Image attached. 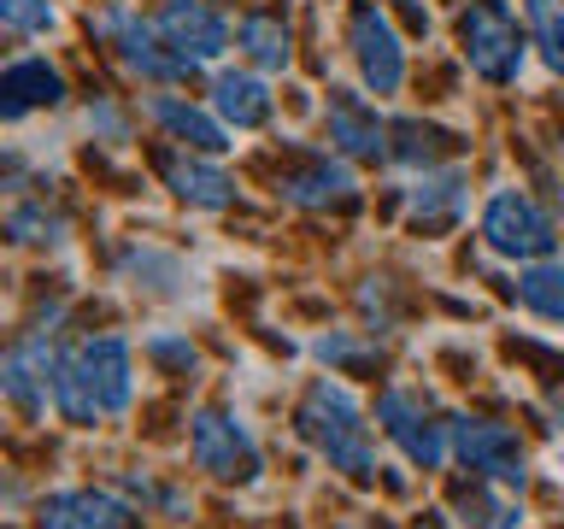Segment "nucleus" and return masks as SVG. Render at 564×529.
Masks as SVG:
<instances>
[{"label": "nucleus", "instance_id": "obj_16", "mask_svg": "<svg viewBox=\"0 0 564 529\" xmlns=\"http://www.w3.org/2000/svg\"><path fill=\"white\" fill-rule=\"evenodd\" d=\"M165 183L183 194L188 206H206V212L229 206V194H236V183H229L218 165H200V159H188V153H171L165 159Z\"/></svg>", "mask_w": 564, "mask_h": 529}, {"label": "nucleus", "instance_id": "obj_23", "mask_svg": "<svg viewBox=\"0 0 564 529\" xmlns=\"http://www.w3.org/2000/svg\"><path fill=\"white\" fill-rule=\"evenodd\" d=\"M7 229H12V241H59V236H65V224L47 218L42 206H12Z\"/></svg>", "mask_w": 564, "mask_h": 529}, {"label": "nucleus", "instance_id": "obj_5", "mask_svg": "<svg viewBox=\"0 0 564 529\" xmlns=\"http://www.w3.org/2000/svg\"><path fill=\"white\" fill-rule=\"evenodd\" d=\"M377 423L388 430V441L412 458V465L435 471L441 458H447V435H441V423L430 418V406H423L417 395H405V388H388V395L377 400Z\"/></svg>", "mask_w": 564, "mask_h": 529}, {"label": "nucleus", "instance_id": "obj_29", "mask_svg": "<svg viewBox=\"0 0 564 529\" xmlns=\"http://www.w3.org/2000/svg\"><path fill=\"white\" fill-rule=\"evenodd\" d=\"M417 529H441V523H417Z\"/></svg>", "mask_w": 564, "mask_h": 529}, {"label": "nucleus", "instance_id": "obj_24", "mask_svg": "<svg viewBox=\"0 0 564 529\" xmlns=\"http://www.w3.org/2000/svg\"><path fill=\"white\" fill-rule=\"evenodd\" d=\"M123 271H130V277H153L148 289H159V294H176V282H183V264L165 259V253H130V259H123Z\"/></svg>", "mask_w": 564, "mask_h": 529}, {"label": "nucleus", "instance_id": "obj_3", "mask_svg": "<svg viewBox=\"0 0 564 529\" xmlns=\"http://www.w3.org/2000/svg\"><path fill=\"white\" fill-rule=\"evenodd\" d=\"M458 42H465L470 71L488 83H511L523 71V35H518V24H511V12L500 0H476V7L458 18Z\"/></svg>", "mask_w": 564, "mask_h": 529}, {"label": "nucleus", "instance_id": "obj_26", "mask_svg": "<svg viewBox=\"0 0 564 529\" xmlns=\"http://www.w3.org/2000/svg\"><path fill=\"white\" fill-rule=\"evenodd\" d=\"M394 136H400V159H412V165H417V159H423V165H430V159H435V130H417V123H394Z\"/></svg>", "mask_w": 564, "mask_h": 529}, {"label": "nucleus", "instance_id": "obj_18", "mask_svg": "<svg viewBox=\"0 0 564 529\" xmlns=\"http://www.w3.org/2000/svg\"><path fill=\"white\" fill-rule=\"evenodd\" d=\"M212 95H218V112L236 123V130H253V123L271 118V95H264V83L247 77V71H224Z\"/></svg>", "mask_w": 564, "mask_h": 529}, {"label": "nucleus", "instance_id": "obj_6", "mask_svg": "<svg viewBox=\"0 0 564 529\" xmlns=\"http://www.w3.org/2000/svg\"><path fill=\"white\" fill-rule=\"evenodd\" d=\"M453 453L470 471L494 476V483H523V441L506 423H482V418H458L453 423Z\"/></svg>", "mask_w": 564, "mask_h": 529}, {"label": "nucleus", "instance_id": "obj_27", "mask_svg": "<svg viewBox=\"0 0 564 529\" xmlns=\"http://www.w3.org/2000/svg\"><path fill=\"white\" fill-rule=\"evenodd\" d=\"M465 506L482 511V529H518L523 523V511L511 506V500H488V494H476V500H465Z\"/></svg>", "mask_w": 564, "mask_h": 529}, {"label": "nucleus", "instance_id": "obj_13", "mask_svg": "<svg viewBox=\"0 0 564 529\" xmlns=\"http://www.w3.org/2000/svg\"><path fill=\"white\" fill-rule=\"evenodd\" d=\"M95 30H100V35H112V42L123 47V60H130L135 71H148V77H171V71H183V65H188V60H165V53L153 47V30L141 24L130 7H106V12L95 18Z\"/></svg>", "mask_w": 564, "mask_h": 529}, {"label": "nucleus", "instance_id": "obj_2", "mask_svg": "<svg viewBox=\"0 0 564 529\" xmlns=\"http://www.w3.org/2000/svg\"><path fill=\"white\" fill-rule=\"evenodd\" d=\"M294 423H300V435H306L335 471L359 476V483H365V476H377V453H370V435H365V412H359V400H352L341 382L317 377L312 395L300 400Z\"/></svg>", "mask_w": 564, "mask_h": 529}, {"label": "nucleus", "instance_id": "obj_19", "mask_svg": "<svg viewBox=\"0 0 564 529\" xmlns=\"http://www.w3.org/2000/svg\"><path fill=\"white\" fill-rule=\"evenodd\" d=\"M153 118L165 123L176 141H188V148H200V153H224V148H229L224 130H218V123H212L206 112H194V106L171 100V95H159V100H153Z\"/></svg>", "mask_w": 564, "mask_h": 529}, {"label": "nucleus", "instance_id": "obj_17", "mask_svg": "<svg viewBox=\"0 0 564 529\" xmlns=\"http://www.w3.org/2000/svg\"><path fill=\"white\" fill-rule=\"evenodd\" d=\"M458 212H465V171L423 176L417 194H412V218L423 229H447V224H458Z\"/></svg>", "mask_w": 564, "mask_h": 529}, {"label": "nucleus", "instance_id": "obj_22", "mask_svg": "<svg viewBox=\"0 0 564 529\" xmlns=\"http://www.w3.org/2000/svg\"><path fill=\"white\" fill-rule=\"evenodd\" d=\"M529 18H535V35H541L546 65L564 77V0H529Z\"/></svg>", "mask_w": 564, "mask_h": 529}, {"label": "nucleus", "instance_id": "obj_14", "mask_svg": "<svg viewBox=\"0 0 564 529\" xmlns=\"http://www.w3.org/2000/svg\"><path fill=\"white\" fill-rule=\"evenodd\" d=\"M0 112L7 118H24V112H35V106H53L65 95V83H59V71H53L47 60H18V65H7V77H0Z\"/></svg>", "mask_w": 564, "mask_h": 529}, {"label": "nucleus", "instance_id": "obj_11", "mask_svg": "<svg viewBox=\"0 0 564 529\" xmlns=\"http://www.w3.org/2000/svg\"><path fill=\"white\" fill-rule=\"evenodd\" d=\"M47 377H59L47 335H30L24 347L7 353V395H12L18 412H30V418L42 412V406H47Z\"/></svg>", "mask_w": 564, "mask_h": 529}, {"label": "nucleus", "instance_id": "obj_7", "mask_svg": "<svg viewBox=\"0 0 564 529\" xmlns=\"http://www.w3.org/2000/svg\"><path fill=\"white\" fill-rule=\"evenodd\" d=\"M194 465L224 476V483H247L259 471V453H253V435L241 423H229L224 412H200L194 418Z\"/></svg>", "mask_w": 564, "mask_h": 529}, {"label": "nucleus", "instance_id": "obj_28", "mask_svg": "<svg viewBox=\"0 0 564 529\" xmlns=\"http://www.w3.org/2000/svg\"><path fill=\"white\" fill-rule=\"evenodd\" d=\"M153 359H165V365H176V370H194V347L171 342V335H159V342H153Z\"/></svg>", "mask_w": 564, "mask_h": 529}, {"label": "nucleus", "instance_id": "obj_10", "mask_svg": "<svg viewBox=\"0 0 564 529\" xmlns=\"http://www.w3.org/2000/svg\"><path fill=\"white\" fill-rule=\"evenodd\" d=\"M42 529H135V511L100 488H65L42 500Z\"/></svg>", "mask_w": 564, "mask_h": 529}, {"label": "nucleus", "instance_id": "obj_12", "mask_svg": "<svg viewBox=\"0 0 564 529\" xmlns=\"http://www.w3.org/2000/svg\"><path fill=\"white\" fill-rule=\"evenodd\" d=\"M329 141L352 159H382L388 153V130L382 118L370 112V106L359 95H335L329 100Z\"/></svg>", "mask_w": 564, "mask_h": 529}, {"label": "nucleus", "instance_id": "obj_20", "mask_svg": "<svg viewBox=\"0 0 564 529\" xmlns=\"http://www.w3.org/2000/svg\"><path fill=\"white\" fill-rule=\"evenodd\" d=\"M236 47H241L253 65H264V71H282V65H289V30H282L276 18H241Z\"/></svg>", "mask_w": 564, "mask_h": 529}, {"label": "nucleus", "instance_id": "obj_15", "mask_svg": "<svg viewBox=\"0 0 564 529\" xmlns=\"http://www.w3.org/2000/svg\"><path fill=\"white\" fill-rule=\"evenodd\" d=\"M352 194H359L352 171L347 165H329V159H317V165L282 176V201H294V206H347Z\"/></svg>", "mask_w": 564, "mask_h": 529}, {"label": "nucleus", "instance_id": "obj_21", "mask_svg": "<svg viewBox=\"0 0 564 529\" xmlns=\"http://www.w3.org/2000/svg\"><path fill=\"white\" fill-rule=\"evenodd\" d=\"M518 294H523L529 312H541V317H553V324H564V264H535V271H523Z\"/></svg>", "mask_w": 564, "mask_h": 529}, {"label": "nucleus", "instance_id": "obj_1", "mask_svg": "<svg viewBox=\"0 0 564 529\" xmlns=\"http://www.w3.org/2000/svg\"><path fill=\"white\" fill-rule=\"evenodd\" d=\"M53 400L70 423H95L112 418L130 406V347L118 335H100V342H83L53 377Z\"/></svg>", "mask_w": 564, "mask_h": 529}, {"label": "nucleus", "instance_id": "obj_9", "mask_svg": "<svg viewBox=\"0 0 564 529\" xmlns=\"http://www.w3.org/2000/svg\"><path fill=\"white\" fill-rule=\"evenodd\" d=\"M159 42L176 47V60H218L229 47V30L218 12H206L200 0H171L165 12H159Z\"/></svg>", "mask_w": 564, "mask_h": 529}, {"label": "nucleus", "instance_id": "obj_8", "mask_svg": "<svg viewBox=\"0 0 564 529\" xmlns=\"http://www.w3.org/2000/svg\"><path fill=\"white\" fill-rule=\"evenodd\" d=\"M352 60H359V77L377 88V95H394V88L405 83L400 35H394V24H388L377 7H359V12H352Z\"/></svg>", "mask_w": 564, "mask_h": 529}, {"label": "nucleus", "instance_id": "obj_25", "mask_svg": "<svg viewBox=\"0 0 564 529\" xmlns=\"http://www.w3.org/2000/svg\"><path fill=\"white\" fill-rule=\"evenodd\" d=\"M0 18H7L12 30H53L47 0H0Z\"/></svg>", "mask_w": 564, "mask_h": 529}, {"label": "nucleus", "instance_id": "obj_4", "mask_svg": "<svg viewBox=\"0 0 564 529\" xmlns=\"http://www.w3.org/2000/svg\"><path fill=\"white\" fill-rule=\"evenodd\" d=\"M482 236H488V247L494 253H506V259H541V253H553V218L529 201V194H518V188H500L488 201V212H482Z\"/></svg>", "mask_w": 564, "mask_h": 529}]
</instances>
